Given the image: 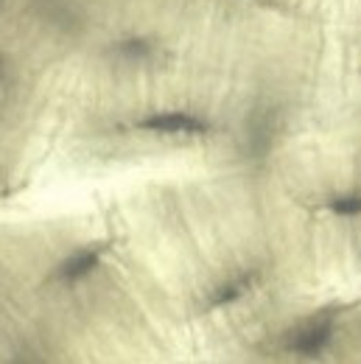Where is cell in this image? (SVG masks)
<instances>
[{
    "label": "cell",
    "mask_w": 361,
    "mask_h": 364,
    "mask_svg": "<svg viewBox=\"0 0 361 364\" xmlns=\"http://www.w3.org/2000/svg\"><path fill=\"white\" fill-rule=\"evenodd\" d=\"M121 50H124V56H146V53H149V46H143L140 40H126V43L121 46Z\"/></svg>",
    "instance_id": "8992f818"
},
{
    "label": "cell",
    "mask_w": 361,
    "mask_h": 364,
    "mask_svg": "<svg viewBox=\"0 0 361 364\" xmlns=\"http://www.w3.org/2000/svg\"><path fill=\"white\" fill-rule=\"evenodd\" d=\"M249 286H252V280H249V277L230 280V283H225L222 289H216V291H213L210 306H213V309H219V306H230V303H235L238 297H244V294L249 291Z\"/></svg>",
    "instance_id": "277c9868"
},
{
    "label": "cell",
    "mask_w": 361,
    "mask_h": 364,
    "mask_svg": "<svg viewBox=\"0 0 361 364\" xmlns=\"http://www.w3.org/2000/svg\"><path fill=\"white\" fill-rule=\"evenodd\" d=\"M328 208H330L336 216H345V219H350V216H361V196L359 193L336 196V199H330V202H328Z\"/></svg>",
    "instance_id": "5b68a950"
},
{
    "label": "cell",
    "mask_w": 361,
    "mask_h": 364,
    "mask_svg": "<svg viewBox=\"0 0 361 364\" xmlns=\"http://www.w3.org/2000/svg\"><path fill=\"white\" fill-rule=\"evenodd\" d=\"M98 261H101V250H98V247L79 250L76 255H70L68 261H62V267H59L56 277H59V280H65V283H76V280L87 277V274L98 267Z\"/></svg>",
    "instance_id": "3957f363"
},
{
    "label": "cell",
    "mask_w": 361,
    "mask_h": 364,
    "mask_svg": "<svg viewBox=\"0 0 361 364\" xmlns=\"http://www.w3.org/2000/svg\"><path fill=\"white\" fill-rule=\"evenodd\" d=\"M140 129L157 135H205L208 124L190 112H157L140 121Z\"/></svg>",
    "instance_id": "7a4b0ae2"
},
{
    "label": "cell",
    "mask_w": 361,
    "mask_h": 364,
    "mask_svg": "<svg viewBox=\"0 0 361 364\" xmlns=\"http://www.w3.org/2000/svg\"><path fill=\"white\" fill-rule=\"evenodd\" d=\"M330 339H333V322H330L328 317H319V319L306 322L303 328H297V331L291 333L289 348H291L297 356L314 359V356H319V353L328 350Z\"/></svg>",
    "instance_id": "6da1fadb"
}]
</instances>
